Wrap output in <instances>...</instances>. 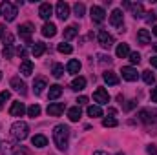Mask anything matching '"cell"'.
<instances>
[{
  "label": "cell",
  "mask_w": 157,
  "mask_h": 155,
  "mask_svg": "<svg viewBox=\"0 0 157 155\" xmlns=\"http://www.w3.org/2000/svg\"><path fill=\"white\" fill-rule=\"evenodd\" d=\"M144 20H146L148 24H155V20H157V15L154 13V11H148V13H144Z\"/></svg>",
  "instance_id": "74e56055"
},
{
  "label": "cell",
  "mask_w": 157,
  "mask_h": 155,
  "mask_svg": "<svg viewBox=\"0 0 157 155\" xmlns=\"http://www.w3.org/2000/svg\"><path fill=\"white\" fill-rule=\"evenodd\" d=\"M154 47H155V51H157V44H155V46H154Z\"/></svg>",
  "instance_id": "11a10c76"
},
{
  "label": "cell",
  "mask_w": 157,
  "mask_h": 155,
  "mask_svg": "<svg viewBox=\"0 0 157 155\" xmlns=\"http://www.w3.org/2000/svg\"><path fill=\"white\" fill-rule=\"evenodd\" d=\"M93 155H108V153H106V152H95Z\"/></svg>",
  "instance_id": "f907efd6"
},
{
  "label": "cell",
  "mask_w": 157,
  "mask_h": 155,
  "mask_svg": "<svg viewBox=\"0 0 157 155\" xmlns=\"http://www.w3.org/2000/svg\"><path fill=\"white\" fill-rule=\"evenodd\" d=\"M99 44L104 47V49H110L112 46H113V37L108 33V31H99Z\"/></svg>",
  "instance_id": "9c48e42d"
},
{
  "label": "cell",
  "mask_w": 157,
  "mask_h": 155,
  "mask_svg": "<svg viewBox=\"0 0 157 155\" xmlns=\"http://www.w3.org/2000/svg\"><path fill=\"white\" fill-rule=\"evenodd\" d=\"M13 35H6V39H4V42H6V46H13Z\"/></svg>",
  "instance_id": "7bdbcfd3"
},
{
  "label": "cell",
  "mask_w": 157,
  "mask_h": 155,
  "mask_svg": "<svg viewBox=\"0 0 157 155\" xmlns=\"http://www.w3.org/2000/svg\"><path fill=\"white\" fill-rule=\"evenodd\" d=\"M42 35H44L46 39L55 37V35H57V26H55L53 22H46V24L42 26Z\"/></svg>",
  "instance_id": "e0dca14e"
},
{
  "label": "cell",
  "mask_w": 157,
  "mask_h": 155,
  "mask_svg": "<svg viewBox=\"0 0 157 155\" xmlns=\"http://www.w3.org/2000/svg\"><path fill=\"white\" fill-rule=\"evenodd\" d=\"M139 120H143V122H146V124L155 122L157 120V113L155 112H152V110H141V112H139Z\"/></svg>",
  "instance_id": "5bb4252c"
},
{
  "label": "cell",
  "mask_w": 157,
  "mask_h": 155,
  "mask_svg": "<svg viewBox=\"0 0 157 155\" xmlns=\"http://www.w3.org/2000/svg\"><path fill=\"white\" fill-rule=\"evenodd\" d=\"M150 97H152V102H157V86L152 89V95Z\"/></svg>",
  "instance_id": "f6af8a7d"
},
{
  "label": "cell",
  "mask_w": 157,
  "mask_h": 155,
  "mask_svg": "<svg viewBox=\"0 0 157 155\" xmlns=\"http://www.w3.org/2000/svg\"><path fill=\"white\" fill-rule=\"evenodd\" d=\"M84 88H86V78L84 77L73 78V82H71V89H73V91H82Z\"/></svg>",
  "instance_id": "4316f807"
},
{
  "label": "cell",
  "mask_w": 157,
  "mask_h": 155,
  "mask_svg": "<svg viewBox=\"0 0 157 155\" xmlns=\"http://www.w3.org/2000/svg\"><path fill=\"white\" fill-rule=\"evenodd\" d=\"M68 141H70V128L66 124H57L53 128V142L59 150L66 152L68 150Z\"/></svg>",
  "instance_id": "6da1fadb"
},
{
  "label": "cell",
  "mask_w": 157,
  "mask_h": 155,
  "mask_svg": "<svg viewBox=\"0 0 157 155\" xmlns=\"http://www.w3.org/2000/svg\"><path fill=\"white\" fill-rule=\"evenodd\" d=\"M33 31H35L33 24L26 22V24H22V26L18 28V37H20L22 40H26V42H31V35H33Z\"/></svg>",
  "instance_id": "5b68a950"
},
{
  "label": "cell",
  "mask_w": 157,
  "mask_h": 155,
  "mask_svg": "<svg viewBox=\"0 0 157 155\" xmlns=\"http://www.w3.org/2000/svg\"><path fill=\"white\" fill-rule=\"evenodd\" d=\"M110 24H112L113 28H122V26H124V15H122L121 9H113V11H112V15H110Z\"/></svg>",
  "instance_id": "8992f818"
},
{
  "label": "cell",
  "mask_w": 157,
  "mask_h": 155,
  "mask_svg": "<svg viewBox=\"0 0 157 155\" xmlns=\"http://www.w3.org/2000/svg\"><path fill=\"white\" fill-rule=\"evenodd\" d=\"M26 112H28V110H26L24 102H20V100H18V102H13L11 108H9V113H11L13 117H22Z\"/></svg>",
  "instance_id": "9a60e30c"
},
{
  "label": "cell",
  "mask_w": 157,
  "mask_h": 155,
  "mask_svg": "<svg viewBox=\"0 0 157 155\" xmlns=\"http://www.w3.org/2000/svg\"><path fill=\"white\" fill-rule=\"evenodd\" d=\"M2 53H4V57H6V59H11V57H13V46H4Z\"/></svg>",
  "instance_id": "ab89813d"
},
{
  "label": "cell",
  "mask_w": 157,
  "mask_h": 155,
  "mask_svg": "<svg viewBox=\"0 0 157 155\" xmlns=\"http://www.w3.org/2000/svg\"><path fill=\"white\" fill-rule=\"evenodd\" d=\"M119 122L117 119H113V117H106V119H102V126L104 128H115Z\"/></svg>",
  "instance_id": "836d02e7"
},
{
  "label": "cell",
  "mask_w": 157,
  "mask_h": 155,
  "mask_svg": "<svg viewBox=\"0 0 157 155\" xmlns=\"http://www.w3.org/2000/svg\"><path fill=\"white\" fill-rule=\"evenodd\" d=\"M4 35H6V26L0 24V39H4Z\"/></svg>",
  "instance_id": "7dc6e473"
},
{
  "label": "cell",
  "mask_w": 157,
  "mask_h": 155,
  "mask_svg": "<svg viewBox=\"0 0 157 155\" xmlns=\"http://www.w3.org/2000/svg\"><path fill=\"white\" fill-rule=\"evenodd\" d=\"M11 88H13L15 91H18L20 95H26V93H28V89H26V82H24V80H20L18 77L11 78Z\"/></svg>",
  "instance_id": "2e32d148"
},
{
  "label": "cell",
  "mask_w": 157,
  "mask_h": 155,
  "mask_svg": "<svg viewBox=\"0 0 157 155\" xmlns=\"http://www.w3.org/2000/svg\"><path fill=\"white\" fill-rule=\"evenodd\" d=\"M80 117H82V112H80V108H78V106H73V108H70V110H68V119H70L71 122H77Z\"/></svg>",
  "instance_id": "484cf974"
},
{
  "label": "cell",
  "mask_w": 157,
  "mask_h": 155,
  "mask_svg": "<svg viewBox=\"0 0 157 155\" xmlns=\"http://www.w3.org/2000/svg\"><path fill=\"white\" fill-rule=\"evenodd\" d=\"M44 51H46V44H44V42H35L33 47H31L33 57H40V55H44Z\"/></svg>",
  "instance_id": "83f0119b"
},
{
  "label": "cell",
  "mask_w": 157,
  "mask_h": 155,
  "mask_svg": "<svg viewBox=\"0 0 157 155\" xmlns=\"http://www.w3.org/2000/svg\"><path fill=\"white\" fill-rule=\"evenodd\" d=\"M117 155H124V153H122V152H119V153H117Z\"/></svg>",
  "instance_id": "f5cc1de1"
},
{
  "label": "cell",
  "mask_w": 157,
  "mask_h": 155,
  "mask_svg": "<svg viewBox=\"0 0 157 155\" xmlns=\"http://www.w3.org/2000/svg\"><path fill=\"white\" fill-rule=\"evenodd\" d=\"M28 133H29V126H28L24 120H17V122L11 126V135H13V139L18 141V142H22V141L28 137Z\"/></svg>",
  "instance_id": "7a4b0ae2"
},
{
  "label": "cell",
  "mask_w": 157,
  "mask_h": 155,
  "mask_svg": "<svg viewBox=\"0 0 157 155\" xmlns=\"http://www.w3.org/2000/svg\"><path fill=\"white\" fill-rule=\"evenodd\" d=\"M31 144L35 148H46L48 146V139H46V135H35L31 139Z\"/></svg>",
  "instance_id": "d4e9b609"
},
{
  "label": "cell",
  "mask_w": 157,
  "mask_h": 155,
  "mask_svg": "<svg viewBox=\"0 0 157 155\" xmlns=\"http://www.w3.org/2000/svg\"><path fill=\"white\" fill-rule=\"evenodd\" d=\"M0 80H2V71H0Z\"/></svg>",
  "instance_id": "db71d44e"
},
{
  "label": "cell",
  "mask_w": 157,
  "mask_h": 155,
  "mask_svg": "<svg viewBox=\"0 0 157 155\" xmlns=\"http://www.w3.org/2000/svg\"><path fill=\"white\" fill-rule=\"evenodd\" d=\"M82 104H88V97H78L77 99V106H82Z\"/></svg>",
  "instance_id": "ee69618b"
},
{
  "label": "cell",
  "mask_w": 157,
  "mask_h": 155,
  "mask_svg": "<svg viewBox=\"0 0 157 155\" xmlns=\"http://www.w3.org/2000/svg\"><path fill=\"white\" fill-rule=\"evenodd\" d=\"M2 155H29V152L24 146H15L11 142L2 144Z\"/></svg>",
  "instance_id": "277c9868"
},
{
  "label": "cell",
  "mask_w": 157,
  "mask_h": 155,
  "mask_svg": "<svg viewBox=\"0 0 157 155\" xmlns=\"http://www.w3.org/2000/svg\"><path fill=\"white\" fill-rule=\"evenodd\" d=\"M28 115L33 117V119H35V117H39L40 115V106H39V104H31V106L28 108Z\"/></svg>",
  "instance_id": "e575fe53"
},
{
  "label": "cell",
  "mask_w": 157,
  "mask_h": 155,
  "mask_svg": "<svg viewBox=\"0 0 157 155\" xmlns=\"http://www.w3.org/2000/svg\"><path fill=\"white\" fill-rule=\"evenodd\" d=\"M146 152H148V155H157V148L154 144H150V146L146 148Z\"/></svg>",
  "instance_id": "b9f144b4"
},
{
  "label": "cell",
  "mask_w": 157,
  "mask_h": 155,
  "mask_svg": "<svg viewBox=\"0 0 157 155\" xmlns=\"http://www.w3.org/2000/svg\"><path fill=\"white\" fill-rule=\"evenodd\" d=\"M90 15H91V20H93V22H97V24L104 22V18H106V11H104L101 6H93V7H91V11H90Z\"/></svg>",
  "instance_id": "52a82bcc"
},
{
  "label": "cell",
  "mask_w": 157,
  "mask_h": 155,
  "mask_svg": "<svg viewBox=\"0 0 157 155\" xmlns=\"http://www.w3.org/2000/svg\"><path fill=\"white\" fill-rule=\"evenodd\" d=\"M143 80H144L146 84H154V82H155V77H154V73H152L150 70H146V71H143Z\"/></svg>",
  "instance_id": "d590c367"
},
{
  "label": "cell",
  "mask_w": 157,
  "mask_h": 155,
  "mask_svg": "<svg viewBox=\"0 0 157 155\" xmlns=\"http://www.w3.org/2000/svg\"><path fill=\"white\" fill-rule=\"evenodd\" d=\"M51 15H53V6H51V4H48V2L40 4V7H39V17H40V18L49 20V18H51Z\"/></svg>",
  "instance_id": "4fadbf2b"
},
{
  "label": "cell",
  "mask_w": 157,
  "mask_h": 155,
  "mask_svg": "<svg viewBox=\"0 0 157 155\" xmlns=\"http://www.w3.org/2000/svg\"><path fill=\"white\" fill-rule=\"evenodd\" d=\"M137 40H139V44L148 46V44L152 42V35H150V31H148V29H139V31H137Z\"/></svg>",
  "instance_id": "ac0fdd59"
},
{
  "label": "cell",
  "mask_w": 157,
  "mask_h": 155,
  "mask_svg": "<svg viewBox=\"0 0 157 155\" xmlns=\"http://www.w3.org/2000/svg\"><path fill=\"white\" fill-rule=\"evenodd\" d=\"M150 64H152L154 68H157V57H152V59H150Z\"/></svg>",
  "instance_id": "681fc988"
},
{
  "label": "cell",
  "mask_w": 157,
  "mask_h": 155,
  "mask_svg": "<svg viewBox=\"0 0 157 155\" xmlns=\"http://www.w3.org/2000/svg\"><path fill=\"white\" fill-rule=\"evenodd\" d=\"M60 95H62V88H60L59 84H53V86H49V93H48L49 100H55V99H59Z\"/></svg>",
  "instance_id": "7402d4cb"
},
{
  "label": "cell",
  "mask_w": 157,
  "mask_h": 155,
  "mask_svg": "<svg viewBox=\"0 0 157 155\" xmlns=\"http://www.w3.org/2000/svg\"><path fill=\"white\" fill-rule=\"evenodd\" d=\"M66 70H68V73H73V75H75V73L80 71V62L75 60V59H73V60H70V62H68V66H66Z\"/></svg>",
  "instance_id": "f1b7e54d"
},
{
  "label": "cell",
  "mask_w": 157,
  "mask_h": 155,
  "mask_svg": "<svg viewBox=\"0 0 157 155\" xmlns=\"http://www.w3.org/2000/svg\"><path fill=\"white\" fill-rule=\"evenodd\" d=\"M152 31H154V35H155V37H157V24H155V26H154V29H152Z\"/></svg>",
  "instance_id": "816d5d0a"
},
{
  "label": "cell",
  "mask_w": 157,
  "mask_h": 155,
  "mask_svg": "<svg viewBox=\"0 0 157 155\" xmlns=\"http://www.w3.org/2000/svg\"><path fill=\"white\" fill-rule=\"evenodd\" d=\"M115 113H117V110H115V108H108V115H110V117H113Z\"/></svg>",
  "instance_id": "c3c4849f"
},
{
  "label": "cell",
  "mask_w": 157,
  "mask_h": 155,
  "mask_svg": "<svg viewBox=\"0 0 157 155\" xmlns=\"http://www.w3.org/2000/svg\"><path fill=\"white\" fill-rule=\"evenodd\" d=\"M64 102H53V104H49L48 106V115H51V117H59L60 113H64Z\"/></svg>",
  "instance_id": "7c38bea8"
},
{
  "label": "cell",
  "mask_w": 157,
  "mask_h": 155,
  "mask_svg": "<svg viewBox=\"0 0 157 155\" xmlns=\"http://www.w3.org/2000/svg\"><path fill=\"white\" fill-rule=\"evenodd\" d=\"M62 75H64V68H62V64H55V66H53V77L60 78Z\"/></svg>",
  "instance_id": "8d00e7d4"
},
{
  "label": "cell",
  "mask_w": 157,
  "mask_h": 155,
  "mask_svg": "<svg viewBox=\"0 0 157 155\" xmlns=\"http://www.w3.org/2000/svg\"><path fill=\"white\" fill-rule=\"evenodd\" d=\"M128 57H130V62H132V64H139V62H141V55H139L137 51H133V53H130Z\"/></svg>",
  "instance_id": "f35d334b"
},
{
  "label": "cell",
  "mask_w": 157,
  "mask_h": 155,
  "mask_svg": "<svg viewBox=\"0 0 157 155\" xmlns=\"http://www.w3.org/2000/svg\"><path fill=\"white\" fill-rule=\"evenodd\" d=\"M93 100L97 104H108L110 102V95H108V91L104 88H97L95 93H93Z\"/></svg>",
  "instance_id": "ba28073f"
},
{
  "label": "cell",
  "mask_w": 157,
  "mask_h": 155,
  "mask_svg": "<svg viewBox=\"0 0 157 155\" xmlns=\"http://www.w3.org/2000/svg\"><path fill=\"white\" fill-rule=\"evenodd\" d=\"M73 11H75V17L80 18V17H84V13H86V6H84L82 2H77V4L73 6Z\"/></svg>",
  "instance_id": "4dcf8cb0"
},
{
  "label": "cell",
  "mask_w": 157,
  "mask_h": 155,
  "mask_svg": "<svg viewBox=\"0 0 157 155\" xmlns=\"http://www.w3.org/2000/svg\"><path fill=\"white\" fill-rule=\"evenodd\" d=\"M55 13H57V17H59L60 20H66V18L70 17V6H68L66 2H59V4L55 6Z\"/></svg>",
  "instance_id": "8fae6325"
},
{
  "label": "cell",
  "mask_w": 157,
  "mask_h": 155,
  "mask_svg": "<svg viewBox=\"0 0 157 155\" xmlns=\"http://www.w3.org/2000/svg\"><path fill=\"white\" fill-rule=\"evenodd\" d=\"M132 108H135V100H128V104H126L124 110H132Z\"/></svg>",
  "instance_id": "bcb514c9"
},
{
  "label": "cell",
  "mask_w": 157,
  "mask_h": 155,
  "mask_svg": "<svg viewBox=\"0 0 157 155\" xmlns=\"http://www.w3.org/2000/svg\"><path fill=\"white\" fill-rule=\"evenodd\" d=\"M130 9H132V13H133L135 18H144V7H143V4H130Z\"/></svg>",
  "instance_id": "44dd1931"
},
{
  "label": "cell",
  "mask_w": 157,
  "mask_h": 155,
  "mask_svg": "<svg viewBox=\"0 0 157 155\" xmlns=\"http://www.w3.org/2000/svg\"><path fill=\"white\" fill-rule=\"evenodd\" d=\"M44 88H48V80L44 77L35 78V82H33V91H35L37 95H40V93L44 91Z\"/></svg>",
  "instance_id": "d6986e66"
},
{
  "label": "cell",
  "mask_w": 157,
  "mask_h": 155,
  "mask_svg": "<svg viewBox=\"0 0 157 155\" xmlns=\"http://www.w3.org/2000/svg\"><path fill=\"white\" fill-rule=\"evenodd\" d=\"M102 78H104V82H106V84H110V86H117V84H119V77L113 73V71H104Z\"/></svg>",
  "instance_id": "cb8c5ba5"
},
{
  "label": "cell",
  "mask_w": 157,
  "mask_h": 155,
  "mask_svg": "<svg viewBox=\"0 0 157 155\" xmlns=\"http://www.w3.org/2000/svg\"><path fill=\"white\" fill-rule=\"evenodd\" d=\"M20 73L24 75V77H29L31 73H33V62L31 60H22V64H20Z\"/></svg>",
  "instance_id": "ffe728a7"
},
{
  "label": "cell",
  "mask_w": 157,
  "mask_h": 155,
  "mask_svg": "<svg viewBox=\"0 0 157 155\" xmlns=\"http://www.w3.org/2000/svg\"><path fill=\"white\" fill-rule=\"evenodd\" d=\"M57 49H59V53H64V55H70V53L73 51V47H71L70 44H66V42H60V44L57 46Z\"/></svg>",
  "instance_id": "d6a6232c"
},
{
  "label": "cell",
  "mask_w": 157,
  "mask_h": 155,
  "mask_svg": "<svg viewBox=\"0 0 157 155\" xmlns=\"http://www.w3.org/2000/svg\"><path fill=\"white\" fill-rule=\"evenodd\" d=\"M77 28H75V26H68V28H66V29H64V39L66 40H71V39H75V37H77Z\"/></svg>",
  "instance_id": "f546056e"
},
{
  "label": "cell",
  "mask_w": 157,
  "mask_h": 155,
  "mask_svg": "<svg viewBox=\"0 0 157 155\" xmlns=\"http://www.w3.org/2000/svg\"><path fill=\"white\" fill-rule=\"evenodd\" d=\"M0 15H2L7 22H11V20H15V17L18 15V9H17V6L11 4V2H2V4H0Z\"/></svg>",
  "instance_id": "3957f363"
},
{
  "label": "cell",
  "mask_w": 157,
  "mask_h": 155,
  "mask_svg": "<svg viewBox=\"0 0 157 155\" xmlns=\"http://www.w3.org/2000/svg\"><path fill=\"white\" fill-rule=\"evenodd\" d=\"M115 55H117L119 59H126V57L130 55V46H128V44H124V42H122V44H119L117 49H115Z\"/></svg>",
  "instance_id": "603a6c76"
},
{
  "label": "cell",
  "mask_w": 157,
  "mask_h": 155,
  "mask_svg": "<svg viewBox=\"0 0 157 155\" xmlns=\"http://www.w3.org/2000/svg\"><path fill=\"white\" fill-rule=\"evenodd\" d=\"M121 73H122V78H124V80H128V82H133V80H137V78H139L137 70H135V68H132V66H124V68L121 70Z\"/></svg>",
  "instance_id": "30bf717a"
},
{
  "label": "cell",
  "mask_w": 157,
  "mask_h": 155,
  "mask_svg": "<svg viewBox=\"0 0 157 155\" xmlns=\"http://www.w3.org/2000/svg\"><path fill=\"white\" fill-rule=\"evenodd\" d=\"M88 115L90 117H102V110H101V106H88Z\"/></svg>",
  "instance_id": "1f68e13d"
},
{
  "label": "cell",
  "mask_w": 157,
  "mask_h": 155,
  "mask_svg": "<svg viewBox=\"0 0 157 155\" xmlns=\"http://www.w3.org/2000/svg\"><path fill=\"white\" fill-rule=\"evenodd\" d=\"M9 97H11L9 91H2V93H0V110H2V106H4V102L9 100Z\"/></svg>",
  "instance_id": "60d3db41"
}]
</instances>
